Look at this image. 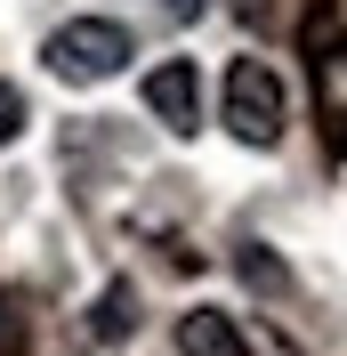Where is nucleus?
Masks as SVG:
<instances>
[{
    "instance_id": "6e6552de",
    "label": "nucleus",
    "mask_w": 347,
    "mask_h": 356,
    "mask_svg": "<svg viewBox=\"0 0 347 356\" xmlns=\"http://www.w3.org/2000/svg\"><path fill=\"white\" fill-rule=\"evenodd\" d=\"M153 8H162V17H170V24H194L202 8H210V0H153Z\"/></svg>"
},
{
    "instance_id": "0eeeda50",
    "label": "nucleus",
    "mask_w": 347,
    "mask_h": 356,
    "mask_svg": "<svg viewBox=\"0 0 347 356\" xmlns=\"http://www.w3.org/2000/svg\"><path fill=\"white\" fill-rule=\"evenodd\" d=\"M24 122H33V106H24V89L17 81H0V146H17Z\"/></svg>"
},
{
    "instance_id": "f257e3e1",
    "label": "nucleus",
    "mask_w": 347,
    "mask_h": 356,
    "mask_svg": "<svg viewBox=\"0 0 347 356\" xmlns=\"http://www.w3.org/2000/svg\"><path fill=\"white\" fill-rule=\"evenodd\" d=\"M130 57H137V41H130V24H113V17H65L41 41V65L57 73L65 89L113 81V73H130Z\"/></svg>"
},
{
    "instance_id": "39448f33",
    "label": "nucleus",
    "mask_w": 347,
    "mask_h": 356,
    "mask_svg": "<svg viewBox=\"0 0 347 356\" xmlns=\"http://www.w3.org/2000/svg\"><path fill=\"white\" fill-rule=\"evenodd\" d=\"M89 332H97V340H130V332H137V291H130V284L97 291V316H89Z\"/></svg>"
},
{
    "instance_id": "423d86ee",
    "label": "nucleus",
    "mask_w": 347,
    "mask_h": 356,
    "mask_svg": "<svg viewBox=\"0 0 347 356\" xmlns=\"http://www.w3.org/2000/svg\"><path fill=\"white\" fill-rule=\"evenodd\" d=\"M242 284H251V291H282V284H291V275H282V259H275V251H266V243H242Z\"/></svg>"
},
{
    "instance_id": "20e7f679",
    "label": "nucleus",
    "mask_w": 347,
    "mask_h": 356,
    "mask_svg": "<svg viewBox=\"0 0 347 356\" xmlns=\"http://www.w3.org/2000/svg\"><path fill=\"white\" fill-rule=\"evenodd\" d=\"M178 356H251V340L235 332L226 308H186L178 316Z\"/></svg>"
},
{
    "instance_id": "f03ea898",
    "label": "nucleus",
    "mask_w": 347,
    "mask_h": 356,
    "mask_svg": "<svg viewBox=\"0 0 347 356\" xmlns=\"http://www.w3.org/2000/svg\"><path fill=\"white\" fill-rule=\"evenodd\" d=\"M282 122H291L282 73L266 65V57H235V65H226V130H235L242 146H275Z\"/></svg>"
},
{
    "instance_id": "7ed1b4c3",
    "label": "nucleus",
    "mask_w": 347,
    "mask_h": 356,
    "mask_svg": "<svg viewBox=\"0 0 347 356\" xmlns=\"http://www.w3.org/2000/svg\"><path fill=\"white\" fill-rule=\"evenodd\" d=\"M146 113L170 138H194L202 130V73L186 65V57H162V65L146 73Z\"/></svg>"
}]
</instances>
